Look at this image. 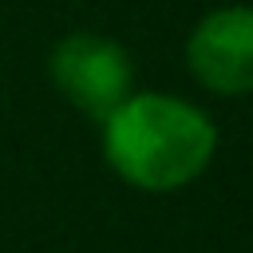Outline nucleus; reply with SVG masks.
Instances as JSON below:
<instances>
[{"mask_svg": "<svg viewBox=\"0 0 253 253\" xmlns=\"http://www.w3.org/2000/svg\"><path fill=\"white\" fill-rule=\"evenodd\" d=\"M213 150V119L166 91H134L103 119L107 166L142 194H174L190 186L206 174Z\"/></svg>", "mask_w": 253, "mask_h": 253, "instance_id": "f257e3e1", "label": "nucleus"}, {"mask_svg": "<svg viewBox=\"0 0 253 253\" xmlns=\"http://www.w3.org/2000/svg\"><path fill=\"white\" fill-rule=\"evenodd\" d=\"M55 91L87 119H107L126 95H134V63L123 43L99 32H71L47 55Z\"/></svg>", "mask_w": 253, "mask_h": 253, "instance_id": "f03ea898", "label": "nucleus"}, {"mask_svg": "<svg viewBox=\"0 0 253 253\" xmlns=\"http://www.w3.org/2000/svg\"><path fill=\"white\" fill-rule=\"evenodd\" d=\"M186 67L221 99L253 95V8L229 4L206 12L186 40Z\"/></svg>", "mask_w": 253, "mask_h": 253, "instance_id": "7ed1b4c3", "label": "nucleus"}]
</instances>
